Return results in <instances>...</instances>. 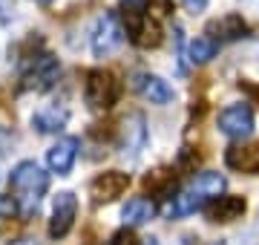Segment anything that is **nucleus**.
Masks as SVG:
<instances>
[{"label":"nucleus","mask_w":259,"mask_h":245,"mask_svg":"<svg viewBox=\"0 0 259 245\" xmlns=\"http://www.w3.org/2000/svg\"><path fill=\"white\" fill-rule=\"evenodd\" d=\"M66 121H69V110L52 104V107H44V110H37V113L32 115V130L40 133V136H47V133H61L66 127Z\"/></svg>","instance_id":"14"},{"label":"nucleus","mask_w":259,"mask_h":245,"mask_svg":"<svg viewBox=\"0 0 259 245\" xmlns=\"http://www.w3.org/2000/svg\"><path fill=\"white\" fill-rule=\"evenodd\" d=\"M144 245H158V239H147V242H144Z\"/></svg>","instance_id":"22"},{"label":"nucleus","mask_w":259,"mask_h":245,"mask_svg":"<svg viewBox=\"0 0 259 245\" xmlns=\"http://www.w3.org/2000/svg\"><path fill=\"white\" fill-rule=\"evenodd\" d=\"M124 38H127V32H124V23H121L118 12H104L93 29V55L95 58L112 55L124 44Z\"/></svg>","instance_id":"5"},{"label":"nucleus","mask_w":259,"mask_h":245,"mask_svg":"<svg viewBox=\"0 0 259 245\" xmlns=\"http://www.w3.org/2000/svg\"><path fill=\"white\" fill-rule=\"evenodd\" d=\"M58 72H61V64L49 52L29 55L23 64V72H20V90H35V93L52 90L58 81Z\"/></svg>","instance_id":"4"},{"label":"nucleus","mask_w":259,"mask_h":245,"mask_svg":"<svg viewBox=\"0 0 259 245\" xmlns=\"http://www.w3.org/2000/svg\"><path fill=\"white\" fill-rule=\"evenodd\" d=\"M225 190V176L222 173H213V170H204V173H199L187 188H182L173 196V202H170V217H190V214H196V211H202L210 199L222 196Z\"/></svg>","instance_id":"2"},{"label":"nucleus","mask_w":259,"mask_h":245,"mask_svg":"<svg viewBox=\"0 0 259 245\" xmlns=\"http://www.w3.org/2000/svg\"><path fill=\"white\" fill-rule=\"evenodd\" d=\"M156 217V202L147 196H133L127 199V205L121 208V219H124V228H139L144 222Z\"/></svg>","instance_id":"15"},{"label":"nucleus","mask_w":259,"mask_h":245,"mask_svg":"<svg viewBox=\"0 0 259 245\" xmlns=\"http://www.w3.org/2000/svg\"><path fill=\"white\" fill-rule=\"evenodd\" d=\"M245 211H248L245 196H216L204 205V214L210 222H236Z\"/></svg>","instance_id":"13"},{"label":"nucleus","mask_w":259,"mask_h":245,"mask_svg":"<svg viewBox=\"0 0 259 245\" xmlns=\"http://www.w3.org/2000/svg\"><path fill=\"white\" fill-rule=\"evenodd\" d=\"M35 3H40V6H49V3H52V0H35Z\"/></svg>","instance_id":"21"},{"label":"nucleus","mask_w":259,"mask_h":245,"mask_svg":"<svg viewBox=\"0 0 259 245\" xmlns=\"http://www.w3.org/2000/svg\"><path fill=\"white\" fill-rule=\"evenodd\" d=\"M144 142H147V127H144V115L141 113H130L124 121H121V136H118V147L124 156H139L144 150Z\"/></svg>","instance_id":"10"},{"label":"nucleus","mask_w":259,"mask_h":245,"mask_svg":"<svg viewBox=\"0 0 259 245\" xmlns=\"http://www.w3.org/2000/svg\"><path fill=\"white\" fill-rule=\"evenodd\" d=\"M182 3H185V9L193 12V15H196V12H204V9H207V0H182Z\"/></svg>","instance_id":"19"},{"label":"nucleus","mask_w":259,"mask_h":245,"mask_svg":"<svg viewBox=\"0 0 259 245\" xmlns=\"http://www.w3.org/2000/svg\"><path fill=\"white\" fill-rule=\"evenodd\" d=\"M9 188H12V202L18 208L23 219L35 217L40 199L49 190V173L37 161H18L9 173Z\"/></svg>","instance_id":"1"},{"label":"nucleus","mask_w":259,"mask_h":245,"mask_svg":"<svg viewBox=\"0 0 259 245\" xmlns=\"http://www.w3.org/2000/svg\"><path fill=\"white\" fill-rule=\"evenodd\" d=\"M248 35V23L242 20V15H225V18H216L207 23L204 29V38L216 40V44H225V40H239Z\"/></svg>","instance_id":"12"},{"label":"nucleus","mask_w":259,"mask_h":245,"mask_svg":"<svg viewBox=\"0 0 259 245\" xmlns=\"http://www.w3.org/2000/svg\"><path fill=\"white\" fill-rule=\"evenodd\" d=\"M216 124L228 139H248L253 133V110L248 104H231L219 113Z\"/></svg>","instance_id":"7"},{"label":"nucleus","mask_w":259,"mask_h":245,"mask_svg":"<svg viewBox=\"0 0 259 245\" xmlns=\"http://www.w3.org/2000/svg\"><path fill=\"white\" fill-rule=\"evenodd\" d=\"M127 188H130V173H124V170H104V173H98L90 182V196H93L95 205H101V202L118 199Z\"/></svg>","instance_id":"8"},{"label":"nucleus","mask_w":259,"mask_h":245,"mask_svg":"<svg viewBox=\"0 0 259 245\" xmlns=\"http://www.w3.org/2000/svg\"><path fill=\"white\" fill-rule=\"evenodd\" d=\"M216 52H219V44L210 38H196L193 44H190V49H187V58L193 61V64H207L210 58H216Z\"/></svg>","instance_id":"17"},{"label":"nucleus","mask_w":259,"mask_h":245,"mask_svg":"<svg viewBox=\"0 0 259 245\" xmlns=\"http://www.w3.org/2000/svg\"><path fill=\"white\" fill-rule=\"evenodd\" d=\"M133 90L150 104H158V107H164L176 98V90L167 84L164 78L153 75V72H136L133 75Z\"/></svg>","instance_id":"9"},{"label":"nucleus","mask_w":259,"mask_h":245,"mask_svg":"<svg viewBox=\"0 0 259 245\" xmlns=\"http://www.w3.org/2000/svg\"><path fill=\"white\" fill-rule=\"evenodd\" d=\"M78 217V196L72 190H61L52 202V219H49V236L52 239H64L75 225Z\"/></svg>","instance_id":"6"},{"label":"nucleus","mask_w":259,"mask_h":245,"mask_svg":"<svg viewBox=\"0 0 259 245\" xmlns=\"http://www.w3.org/2000/svg\"><path fill=\"white\" fill-rule=\"evenodd\" d=\"M9 245H37V239H15V242Z\"/></svg>","instance_id":"20"},{"label":"nucleus","mask_w":259,"mask_h":245,"mask_svg":"<svg viewBox=\"0 0 259 245\" xmlns=\"http://www.w3.org/2000/svg\"><path fill=\"white\" fill-rule=\"evenodd\" d=\"M107 245H139V239H136V234H133L130 228H121V231H115V234L110 236Z\"/></svg>","instance_id":"18"},{"label":"nucleus","mask_w":259,"mask_h":245,"mask_svg":"<svg viewBox=\"0 0 259 245\" xmlns=\"http://www.w3.org/2000/svg\"><path fill=\"white\" fill-rule=\"evenodd\" d=\"M228 168L242 170V173H256L259 170V144H233L225 153Z\"/></svg>","instance_id":"16"},{"label":"nucleus","mask_w":259,"mask_h":245,"mask_svg":"<svg viewBox=\"0 0 259 245\" xmlns=\"http://www.w3.org/2000/svg\"><path fill=\"white\" fill-rule=\"evenodd\" d=\"M121 84L110 69H90L83 81V101L93 113H107L112 104L118 101Z\"/></svg>","instance_id":"3"},{"label":"nucleus","mask_w":259,"mask_h":245,"mask_svg":"<svg viewBox=\"0 0 259 245\" xmlns=\"http://www.w3.org/2000/svg\"><path fill=\"white\" fill-rule=\"evenodd\" d=\"M78 147H81V142L75 139V136H61L52 147L47 150V165L52 173H58V176H66L69 170H72L75 159H78Z\"/></svg>","instance_id":"11"}]
</instances>
